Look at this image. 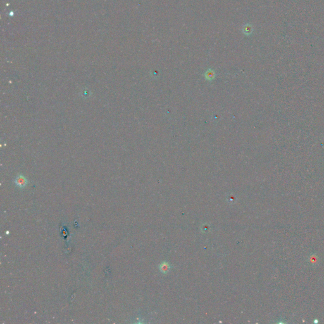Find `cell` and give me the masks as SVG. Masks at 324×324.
Here are the masks:
<instances>
[{
  "mask_svg": "<svg viewBox=\"0 0 324 324\" xmlns=\"http://www.w3.org/2000/svg\"><path fill=\"white\" fill-rule=\"evenodd\" d=\"M214 75H215V73L212 70L209 69L206 72V77L208 79H213L214 77Z\"/></svg>",
  "mask_w": 324,
  "mask_h": 324,
  "instance_id": "obj_3",
  "label": "cell"
},
{
  "mask_svg": "<svg viewBox=\"0 0 324 324\" xmlns=\"http://www.w3.org/2000/svg\"><path fill=\"white\" fill-rule=\"evenodd\" d=\"M253 27L251 24H247L246 25H244L243 28V33L246 35V36H250L251 35V34L253 33Z\"/></svg>",
  "mask_w": 324,
  "mask_h": 324,
  "instance_id": "obj_2",
  "label": "cell"
},
{
  "mask_svg": "<svg viewBox=\"0 0 324 324\" xmlns=\"http://www.w3.org/2000/svg\"><path fill=\"white\" fill-rule=\"evenodd\" d=\"M28 183V181L23 175H18L15 179V185L20 188H24Z\"/></svg>",
  "mask_w": 324,
  "mask_h": 324,
  "instance_id": "obj_1",
  "label": "cell"
}]
</instances>
